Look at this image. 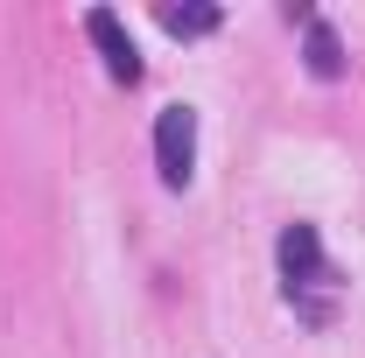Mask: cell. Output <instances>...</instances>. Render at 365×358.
<instances>
[{"label": "cell", "mask_w": 365, "mask_h": 358, "mask_svg": "<svg viewBox=\"0 0 365 358\" xmlns=\"http://www.w3.org/2000/svg\"><path fill=\"white\" fill-rule=\"evenodd\" d=\"M281 274H288V302L330 281V267H323V239H317V225H288V232H281Z\"/></svg>", "instance_id": "obj_2"}, {"label": "cell", "mask_w": 365, "mask_h": 358, "mask_svg": "<svg viewBox=\"0 0 365 358\" xmlns=\"http://www.w3.org/2000/svg\"><path fill=\"white\" fill-rule=\"evenodd\" d=\"M85 36L98 43L106 71H113L120 85H140V49H134V36L120 29V14H113V7H91V14H85Z\"/></svg>", "instance_id": "obj_3"}, {"label": "cell", "mask_w": 365, "mask_h": 358, "mask_svg": "<svg viewBox=\"0 0 365 358\" xmlns=\"http://www.w3.org/2000/svg\"><path fill=\"white\" fill-rule=\"evenodd\" d=\"M162 29H169V36H211V29H218V7H204V0L176 7V0H169V7H162Z\"/></svg>", "instance_id": "obj_5"}, {"label": "cell", "mask_w": 365, "mask_h": 358, "mask_svg": "<svg viewBox=\"0 0 365 358\" xmlns=\"http://www.w3.org/2000/svg\"><path fill=\"white\" fill-rule=\"evenodd\" d=\"M302 36H309V71H317V78H344V43H337V29L309 14Z\"/></svg>", "instance_id": "obj_4"}, {"label": "cell", "mask_w": 365, "mask_h": 358, "mask_svg": "<svg viewBox=\"0 0 365 358\" xmlns=\"http://www.w3.org/2000/svg\"><path fill=\"white\" fill-rule=\"evenodd\" d=\"M155 169H162L169 190H190V176H197V113L190 106L155 113Z\"/></svg>", "instance_id": "obj_1"}]
</instances>
